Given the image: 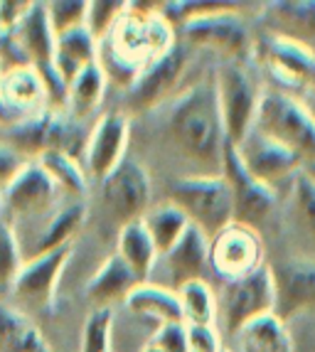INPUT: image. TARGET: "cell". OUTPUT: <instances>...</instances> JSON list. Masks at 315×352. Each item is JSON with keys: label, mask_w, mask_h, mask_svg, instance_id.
<instances>
[{"label": "cell", "mask_w": 315, "mask_h": 352, "mask_svg": "<svg viewBox=\"0 0 315 352\" xmlns=\"http://www.w3.org/2000/svg\"><path fill=\"white\" fill-rule=\"evenodd\" d=\"M25 258L20 252V241L12 232V227L0 217V288L12 286L15 276L23 269Z\"/></svg>", "instance_id": "36"}, {"label": "cell", "mask_w": 315, "mask_h": 352, "mask_svg": "<svg viewBox=\"0 0 315 352\" xmlns=\"http://www.w3.org/2000/svg\"><path fill=\"white\" fill-rule=\"evenodd\" d=\"M222 177L229 182L234 197V222L257 229L276 205V190L259 182L241 163L237 146L227 143L222 160Z\"/></svg>", "instance_id": "9"}, {"label": "cell", "mask_w": 315, "mask_h": 352, "mask_svg": "<svg viewBox=\"0 0 315 352\" xmlns=\"http://www.w3.org/2000/svg\"><path fill=\"white\" fill-rule=\"evenodd\" d=\"M215 87L227 143L239 146L254 129L259 104H261L263 89L259 84V76L254 74L249 62L224 59L222 67L215 72Z\"/></svg>", "instance_id": "6"}, {"label": "cell", "mask_w": 315, "mask_h": 352, "mask_svg": "<svg viewBox=\"0 0 315 352\" xmlns=\"http://www.w3.org/2000/svg\"><path fill=\"white\" fill-rule=\"evenodd\" d=\"M0 74H3V65H0Z\"/></svg>", "instance_id": "46"}, {"label": "cell", "mask_w": 315, "mask_h": 352, "mask_svg": "<svg viewBox=\"0 0 315 352\" xmlns=\"http://www.w3.org/2000/svg\"><path fill=\"white\" fill-rule=\"evenodd\" d=\"M269 313H274V283L266 264L249 276L227 281L217 303V318L229 335H241L246 325Z\"/></svg>", "instance_id": "7"}, {"label": "cell", "mask_w": 315, "mask_h": 352, "mask_svg": "<svg viewBox=\"0 0 315 352\" xmlns=\"http://www.w3.org/2000/svg\"><path fill=\"white\" fill-rule=\"evenodd\" d=\"M30 8H32L30 0H3L0 3V32H12L30 12Z\"/></svg>", "instance_id": "42"}, {"label": "cell", "mask_w": 315, "mask_h": 352, "mask_svg": "<svg viewBox=\"0 0 315 352\" xmlns=\"http://www.w3.org/2000/svg\"><path fill=\"white\" fill-rule=\"evenodd\" d=\"M237 151H239V158L246 165V170L259 182H263V185H269L274 190L279 182L296 177L305 165L298 153L271 141L269 135L259 133L257 129L249 131V135L237 146Z\"/></svg>", "instance_id": "13"}, {"label": "cell", "mask_w": 315, "mask_h": 352, "mask_svg": "<svg viewBox=\"0 0 315 352\" xmlns=\"http://www.w3.org/2000/svg\"><path fill=\"white\" fill-rule=\"evenodd\" d=\"M106 76L101 72L99 62L82 72L74 82L67 87V109H69V116L74 121H82V118L91 116L96 109L101 106L106 91Z\"/></svg>", "instance_id": "29"}, {"label": "cell", "mask_w": 315, "mask_h": 352, "mask_svg": "<svg viewBox=\"0 0 315 352\" xmlns=\"http://www.w3.org/2000/svg\"><path fill=\"white\" fill-rule=\"evenodd\" d=\"M116 254L126 261V266L133 271L135 276H138L140 283H146L148 278H151V274L155 271V264H158V249H155V244H153L151 234H148L143 219L121 227Z\"/></svg>", "instance_id": "26"}, {"label": "cell", "mask_w": 315, "mask_h": 352, "mask_svg": "<svg viewBox=\"0 0 315 352\" xmlns=\"http://www.w3.org/2000/svg\"><path fill=\"white\" fill-rule=\"evenodd\" d=\"M160 15L177 18L182 47H210L232 62H249L254 35L234 3H163Z\"/></svg>", "instance_id": "3"}, {"label": "cell", "mask_w": 315, "mask_h": 352, "mask_svg": "<svg viewBox=\"0 0 315 352\" xmlns=\"http://www.w3.org/2000/svg\"><path fill=\"white\" fill-rule=\"evenodd\" d=\"M45 8L54 37L67 35L72 30L87 28V0H52V3H45Z\"/></svg>", "instance_id": "34"}, {"label": "cell", "mask_w": 315, "mask_h": 352, "mask_svg": "<svg viewBox=\"0 0 315 352\" xmlns=\"http://www.w3.org/2000/svg\"><path fill=\"white\" fill-rule=\"evenodd\" d=\"M129 148V118L121 111H109L96 121L87 138V173L94 180H106L126 160Z\"/></svg>", "instance_id": "16"}, {"label": "cell", "mask_w": 315, "mask_h": 352, "mask_svg": "<svg viewBox=\"0 0 315 352\" xmlns=\"http://www.w3.org/2000/svg\"><path fill=\"white\" fill-rule=\"evenodd\" d=\"M59 197V188L45 173L37 160H30L18 177L3 190V212L10 217H40L50 207H54Z\"/></svg>", "instance_id": "17"}, {"label": "cell", "mask_w": 315, "mask_h": 352, "mask_svg": "<svg viewBox=\"0 0 315 352\" xmlns=\"http://www.w3.org/2000/svg\"><path fill=\"white\" fill-rule=\"evenodd\" d=\"M72 258V244L42 256L25 258L23 269L12 281V298L35 311H50L57 296V283L62 278L67 261Z\"/></svg>", "instance_id": "11"}, {"label": "cell", "mask_w": 315, "mask_h": 352, "mask_svg": "<svg viewBox=\"0 0 315 352\" xmlns=\"http://www.w3.org/2000/svg\"><path fill=\"white\" fill-rule=\"evenodd\" d=\"M263 8L269 35L286 37L315 50V0H279Z\"/></svg>", "instance_id": "22"}, {"label": "cell", "mask_w": 315, "mask_h": 352, "mask_svg": "<svg viewBox=\"0 0 315 352\" xmlns=\"http://www.w3.org/2000/svg\"><path fill=\"white\" fill-rule=\"evenodd\" d=\"M140 352H163V350H160V347H158L155 342H148V345L143 347V350H140Z\"/></svg>", "instance_id": "44"}, {"label": "cell", "mask_w": 315, "mask_h": 352, "mask_svg": "<svg viewBox=\"0 0 315 352\" xmlns=\"http://www.w3.org/2000/svg\"><path fill=\"white\" fill-rule=\"evenodd\" d=\"M84 219H87V207H84V202H72V205L57 210L52 217L47 219L45 229H42L35 241V249L30 252L28 258L57 252V249H62V247H69L72 236L79 232Z\"/></svg>", "instance_id": "28"}, {"label": "cell", "mask_w": 315, "mask_h": 352, "mask_svg": "<svg viewBox=\"0 0 315 352\" xmlns=\"http://www.w3.org/2000/svg\"><path fill=\"white\" fill-rule=\"evenodd\" d=\"M263 54L271 74L286 87L315 91V50L286 37L269 35L263 40Z\"/></svg>", "instance_id": "18"}, {"label": "cell", "mask_w": 315, "mask_h": 352, "mask_svg": "<svg viewBox=\"0 0 315 352\" xmlns=\"http://www.w3.org/2000/svg\"><path fill=\"white\" fill-rule=\"evenodd\" d=\"M104 205L121 227L143 219L151 210V177L143 165L126 158L111 175L101 180Z\"/></svg>", "instance_id": "10"}, {"label": "cell", "mask_w": 315, "mask_h": 352, "mask_svg": "<svg viewBox=\"0 0 315 352\" xmlns=\"http://www.w3.org/2000/svg\"><path fill=\"white\" fill-rule=\"evenodd\" d=\"M293 210L298 224L315 241V182L303 170L293 177Z\"/></svg>", "instance_id": "37"}, {"label": "cell", "mask_w": 315, "mask_h": 352, "mask_svg": "<svg viewBox=\"0 0 315 352\" xmlns=\"http://www.w3.org/2000/svg\"><path fill=\"white\" fill-rule=\"evenodd\" d=\"M151 342H155L163 352H190V345H187V323L158 325Z\"/></svg>", "instance_id": "39"}, {"label": "cell", "mask_w": 315, "mask_h": 352, "mask_svg": "<svg viewBox=\"0 0 315 352\" xmlns=\"http://www.w3.org/2000/svg\"><path fill=\"white\" fill-rule=\"evenodd\" d=\"M0 217H3V192H0Z\"/></svg>", "instance_id": "45"}, {"label": "cell", "mask_w": 315, "mask_h": 352, "mask_svg": "<svg viewBox=\"0 0 315 352\" xmlns=\"http://www.w3.org/2000/svg\"><path fill=\"white\" fill-rule=\"evenodd\" d=\"M239 338L249 345L251 352H293L286 323L274 313L257 318L254 323L241 330Z\"/></svg>", "instance_id": "31"}, {"label": "cell", "mask_w": 315, "mask_h": 352, "mask_svg": "<svg viewBox=\"0 0 315 352\" xmlns=\"http://www.w3.org/2000/svg\"><path fill=\"white\" fill-rule=\"evenodd\" d=\"M210 264L227 281L249 276L263 266V244L257 229L234 222L210 241Z\"/></svg>", "instance_id": "12"}, {"label": "cell", "mask_w": 315, "mask_h": 352, "mask_svg": "<svg viewBox=\"0 0 315 352\" xmlns=\"http://www.w3.org/2000/svg\"><path fill=\"white\" fill-rule=\"evenodd\" d=\"M82 143L79 126L74 118H67L57 111H42L37 116L23 118L8 131V146L23 153L28 160L42 158L45 153H69Z\"/></svg>", "instance_id": "8"}, {"label": "cell", "mask_w": 315, "mask_h": 352, "mask_svg": "<svg viewBox=\"0 0 315 352\" xmlns=\"http://www.w3.org/2000/svg\"><path fill=\"white\" fill-rule=\"evenodd\" d=\"M99 59V42L87 28L72 30L67 35L57 37L54 45V69L62 76V82L69 87L87 67L96 65Z\"/></svg>", "instance_id": "24"}, {"label": "cell", "mask_w": 315, "mask_h": 352, "mask_svg": "<svg viewBox=\"0 0 315 352\" xmlns=\"http://www.w3.org/2000/svg\"><path fill=\"white\" fill-rule=\"evenodd\" d=\"M254 129L298 153L303 163L315 158V113L288 91H263Z\"/></svg>", "instance_id": "5"}, {"label": "cell", "mask_w": 315, "mask_h": 352, "mask_svg": "<svg viewBox=\"0 0 315 352\" xmlns=\"http://www.w3.org/2000/svg\"><path fill=\"white\" fill-rule=\"evenodd\" d=\"M15 45H18L20 54L30 67H35L37 72L54 67V37L50 20H47V8L45 3H32L30 12L20 20V25L10 32Z\"/></svg>", "instance_id": "21"}, {"label": "cell", "mask_w": 315, "mask_h": 352, "mask_svg": "<svg viewBox=\"0 0 315 352\" xmlns=\"http://www.w3.org/2000/svg\"><path fill=\"white\" fill-rule=\"evenodd\" d=\"M182 303V313H185L187 325H215L217 320V303L215 294L204 281H193L177 291Z\"/></svg>", "instance_id": "33"}, {"label": "cell", "mask_w": 315, "mask_h": 352, "mask_svg": "<svg viewBox=\"0 0 315 352\" xmlns=\"http://www.w3.org/2000/svg\"><path fill=\"white\" fill-rule=\"evenodd\" d=\"M168 131L182 158L210 170V175H222L227 133L217 101L215 74L195 82L177 96L170 109Z\"/></svg>", "instance_id": "2"}, {"label": "cell", "mask_w": 315, "mask_h": 352, "mask_svg": "<svg viewBox=\"0 0 315 352\" xmlns=\"http://www.w3.org/2000/svg\"><path fill=\"white\" fill-rule=\"evenodd\" d=\"M30 160L8 143H0V192L10 185Z\"/></svg>", "instance_id": "40"}, {"label": "cell", "mask_w": 315, "mask_h": 352, "mask_svg": "<svg viewBox=\"0 0 315 352\" xmlns=\"http://www.w3.org/2000/svg\"><path fill=\"white\" fill-rule=\"evenodd\" d=\"M37 163L45 168V173L54 180L59 192L72 195V197H84L87 192V170L76 163L69 153H45Z\"/></svg>", "instance_id": "32"}, {"label": "cell", "mask_w": 315, "mask_h": 352, "mask_svg": "<svg viewBox=\"0 0 315 352\" xmlns=\"http://www.w3.org/2000/svg\"><path fill=\"white\" fill-rule=\"evenodd\" d=\"M187 67V52L182 45H175L168 54H163L160 59H155L151 67L140 72L138 79L131 84V89L126 91V104L129 109L138 113H146L151 109H155L158 104H163L175 87L180 84L182 74Z\"/></svg>", "instance_id": "15"}, {"label": "cell", "mask_w": 315, "mask_h": 352, "mask_svg": "<svg viewBox=\"0 0 315 352\" xmlns=\"http://www.w3.org/2000/svg\"><path fill=\"white\" fill-rule=\"evenodd\" d=\"M126 10H129V3L123 0H94L89 3L87 30L96 37V42L106 40L118 25V20L126 15Z\"/></svg>", "instance_id": "35"}, {"label": "cell", "mask_w": 315, "mask_h": 352, "mask_svg": "<svg viewBox=\"0 0 315 352\" xmlns=\"http://www.w3.org/2000/svg\"><path fill=\"white\" fill-rule=\"evenodd\" d=\"M131 313H138L143 318H151L158 325L168 323H185V313H182V303L177 291L160 283H140L133 294L126 298Z\"/></svg>", "instance_id": "25"}, {"label": "cell", "mask_w": 315, "mask_h": 352, "mask_svg": "<svg viewBox=\"0 0 315 352\" xmlns=\"http://www.w3.org/2000/svg\"><path fill=\"white\" fill-rule=\"evenodd\" d=\"M274 283V316L286 323L288 318L315 308V261L286 258L269 266Z\"/></svg>", "instance_id": "14"}, {"label": "cell", "mask_w": 315, "mask_h": 352, "mask_svg": "<svg viewBox=\"0 0 315 352\" xmlns=\"http://www.w3.org/2000/svg\"><path fill=\"white\" fill-rule=\"evenodd\" d=\"M170 202L210 241L234 224L232 188L222 175L180 177L170 188Z\"/></svg>", "instance_id": "4"}, {"label": "cell", "mask_w": 315, "mask_h": 352, "mask_svg": "<svg viewBox=\"0 0 315 352\" xmlns=\"http://www.w3.org/2000/svg\"><path fill=\"white\" fill-rule=\"evenodd\" d=\"M165 266L168 274V288L180 291L185 283L204 281V269L210 264V239L197 227H187L182 239L168 254L158 256L155 266Z\"/></svg>", "instance_id": "19"}, {"label": "cell", "mask_w": 315, "mask_h": 352, "mask_svg": "<svg viewBox=\"0 0 315 352\" xmlns=\"http://www.w3.org/2000/svg\"><path fill=\"white\" fill-rule=\"evenodd\" d=\"M303 173H305V175L310 177V180L315 182V158H313V160H308V163L303 165Z\"/></svg>", "instance_id": "43"}, {"label": "cell", "mask_w": 315, "mask_h": 352, "mask_svg": "<svg viewBox=\"0 0 315 352\" xmlns=\"http://www.w3.org/2000/svg\"><path fill=\"white\" fill-rule=\"evenodd\" d=\"M187 345L190 352H222L215 325H187Z\"/></svg>", "instance_id": "41"}, {"label": "cell", "mask_w": 315, "mask_h": 352, "mask_svg": "<svg viewBox=\"0 0 315 352\" xmlns=\"http://www.w3.org/2000/svg\"><path fill=\"white\" fill-rule=\"evenodd\" d=\"M0 104L15 118V124L45 111V106H50V101H47V89L42 84V76L37 74L35 67H12V69H6L0 74Z\"/></svg>", "instance_id": "20"}, {"label": "cell", "mask_w": 315, "mask_h": 352, "mask_svg": "<svg viewBox=\"0 0 315 352\" xmlns=\"http://www.w3.org/2000/svg\"><path fill=\"white\" fill-rule=\"evenodd\" d=\"M111 311H91L82 333V352H111Z\"/></svg>", "instance_id": "38"}, {"label": "cell", "mask_w": 315, "mask_h": 352, "mask_svg": "<svg viewBox=\"0 0 315 352\" xmlns=\"http://www.w3.org/2000/svg\"><path fill=\"white\" fill-rule=\"evenodd\" d=\"M175 47L173 25L160 15V6L143 10L129 3V10L111 30V35L99 42V67L106 82L121 84L126 91L146 67Z\"/></svg>", "instance_id": "1"}, {"label": "cell", "mask_w": 315, "mask_h": 352, "mask_svg": "<svg viewBox=\"0 0 315 352\" xmlns=\"http://www.w3.org/2000/svg\"><path fill=\"white\" fill-rule=\"evenodd\" d=\"M138 286V276L126 266V261L118 254H113L91 276L87 286V298L94 305V311H111V305H116L118 300L126 303V298Z\"/></svg>", "instance_id": "23"}, {"label": "cell", "mask_w": 315, "mask_h": 352, "mask_svg": "<svg viewBox=\"0 0 315 352\" xmlns=\"http://www.w3.org/2000/svg\"><path fill=\"white\" fill-rule=\"evenodd\" d=\"M143 224H146L148 234H151L153 244H155L158 256H163V254H168L170 249L175 247L177 241L182 239V234L187 232V227H190L187 217L173 202L151 207L143 214Z\"/></svg>", "instance_id": "30"}, {"label": "cell", "mask_w": 315, "mask_h": 352, "mask_svg": "<svg viewBox=\"0 0 315 352\" xmlns=\"http://www.w3.org/2000/svg\"><path fill=\"white\" fill-rule=\"evenodd\" d=\"M0 352H52L25 313L0 303Z\"/></svg>", "instance_id": "27"}]
</instances>
